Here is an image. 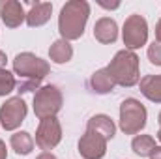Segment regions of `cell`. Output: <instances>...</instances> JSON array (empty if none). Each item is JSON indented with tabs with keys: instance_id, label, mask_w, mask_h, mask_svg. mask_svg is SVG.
Listing matches in <instances>:
<instances>
[{
	"instance_id": "obj_9",
	"label": "cell",
	"mask_w": 161,
	"mask_h": 159,
	"mask_svg": "<svg viewBox=\"0 0 161 159\" xmlns=\"http://www.w3.org/2000/svg\"><path fill=\"white\" fill-rule=\"evenodd\" d=\"M107 139H103L101 135L88 131L80 137L79 140V154L84 159H101L107 154Z\"/></svg>"
},
{
	"instance_id": "obj_2",
	"label": "cell",
	"mask_w": 161,
	"mask_h": 159,
	"mask_svg": "<svg viewBox=\"0 0 161 159\" xmlns=\"http://www.w3.org/2000/svg\"><path fill=\"white\" fill-rule=\"evenodd\" d=\"M105 69L113 77L114 84L124 86V88L135 86L141 79V75H139V56L135 54V51H129V49L118 51Z\"/></svg>"
},
{
	"instance_id": "obj_10",
	"label": "cell",
	"mask_w": 161,
	"mask_h": 159,
	"mask_svg": "<svg viewBox=\"0 0 161 159\" xmlns=\"http://www.w3.org/2000/svg\"><path fill=\"white\" fill-rule=\"evenodd\" d=\"M0 19L8 28L21 26L23 21H26V13L23 9V4L17 0H0Z\"/></svg>"
},
{
	"instance_id": "obj_16",
	"label": "cell",
	"mask_w": 161,
	"mask_h": 159,
	"mask_svg": "<svg viewBox=\"0 0 161 159\" xmlns=\"http://www.w3.org/2000/svg\"><path fill=\"white\" fill-rule=\"evenodd\" d=\"M49 56L54 64H66L73 58V47L69 45V41L56 40L49 49Z\"/></svg>"
},
{
	"instance_id": "obj_7",
	"label": "cell",
	"mask_w": 161,
	"mask_h": 159,
	"mask_svg": "<svg viewBox=\"0 0 161 159\" xmlns=\"http://www.w3.org/2000/svg\"><path fill=\"white\" fill-rule=\"evenodd\" d=\"M26 118V103L21 96L6 99V103L0 107V125L6 131L17 129Z\"/></svg>"
},
{
	"instance_id": "obj_3",
	"label": "cell",
	"mask_w": 161,
	"mask_h": 159,
	"mask_svg": "<svg viewBox=\"0 0 161 159\" xmlns=\"http://www.w3.org/2000/svg\"><path fill=\"white\" fill-rule=\"evenodd\" d=\"M146 125V109L144 105L135 99L127 97L120 105V129L125 135H137Z\"/></svg>"
},
{
	"instance_id": "obj_5",
	"label": "cell",
	"mask_w": 161,
	"mask_h": 159,
	"mask_svg": "<svg viewBox=\"0 0 161 159\" xmlns=\"http://www.w3.org/2000/svg\"><path fill=\"white\" fill-rule=\"evenodd\" d=\"M62 92L54 84H45L34 94V114L40 120L56 116V112L62 109Z\"/></svg>"
},
{
	"instance_id": "obj_28",
	"label": "cell",
	"mask_w": 161,
	"mask_h": 159,
	"mask_svg": "<svg viewBox=\"0 0 161 159\" xmlns=\"http://www.w3.org/2000/svg\"><path fill=\"white\" fill-rule=\"evenodd\" d=\"M158 139H159V142H161V129L158 131Z\"/></svg>"
},
{
	"instance_id": "obj_8",
	"label": "cell",
	"mask_w": 161,
	"mask_h": 159,
	"mask_svg": "<svg viewBox=\"0 0 161 159\" xmlns=\"http://www.w3.org/2000/svg\"><path fill=\"white\" fill-rule=\"evenodd\" d=\"M60 140H62V125L58 118L51 116V118L40 120V125L36 131V146L43 152H49L54 146H58Z\"/></svg>"
},
{
	"instance_id": "obj_29",
	"label": "cell",
	"mask_w": 161,
	"mask_h": 159,
	"mask_svg": "<svg viewBox=\"0 0 161 159\" xmlns=\"http://www.w3.org/2000/svg\"><path fill=\"white\" fill-rule=\"evenodd\" d=\"M158 122H159V127H161V112H159V116H158Z\"/></svg>"
},
{
	"instance_id": "obj_1",
	"label": "cell",
	"mask_w": 161,
	"mask_h": 159,
	"mask_svg": "<svg viewBox=\"0 0 161 159\" xmlns=\"http://www.w3.org/2000/svg\"><path fill=\"white\" fill-rule=\"evenodd\" d=\"M90 15V4L86 0H69L62 6L58 15V32L62 40L73 41L84 34V26Z\"/></svg>"
},
{
	"instance_id": "obj_18",
	"label": "cell",
	"mask_w": 161,
	"mask_h": 159,
	"mask_svg": "<svg viewBox=\"0 0 161 159\" xmlns=\"http://www.w3.org/2000/svg\"><path fill=\"white\" fill-rule=\"evenodd\" d=\"M156 148H158V146H156V140H154V137H150V135H137V137L133 139V142H131V150H133L139 157H150Z\"/></svg>"
},
{
	"instance_id": "obj_25",
	"label": "cell",
	"mask_w": 161,
	"mask_h": 159,
	"mask_svg": "<svg viewBox=\"0 0 161 159\" xmlns=\"http://www.w3.org/2000/svg\"><path fill=\"white\" fill-rule=\"evenodd\" d=\"M156 41L161 43V19L158 21V25H156Z\"/></svg>"
},
{
	"instance_id": "obj_19",
	"label": "cell",
	"mask_w": 161,
	"mask_h": 159,
	"mask_svg": "<svg viewBox=\"0 0 161 159\" xmlns=\"http://www.w3.org/2000/svg\"><path fill=\"white\" fill-rule=\"evenodd\" d=\"M17 88V80L13 77V73H9L8 69L0 68V97L11 94Z\"/></svg>"
},
{
	"instance_id": "obj_13",
	"label": "cell",
	"mask_w": 161,
	"mask_h": 159,
	"mask_svg": "<svg viewBox=\"0 0 161 159\" xmlns=\"http://www.w3.org/2000/svg\"><path fill=\"white\" fill-rule=\"evenodd\" d=\"M86 129H88V131H94V133H97V135H101V137L107 139V140H111V139L114 137V133H116L114 122L111 120V116H107V114H96V116H92V118L88 120Z\"/></svg>"
},
{
	"instance_id": "obj_26",
	"label": "cell",
	"mask_w": 161,
	"mask_h": 159,
	"mask_svg": "<svg viewBox=\"0 0 161 159\" xmlns=\"http://www.w3.org/2000/svg\"><path fill=\"white\" fill-rule=\"evenodd\" d=\"M150 159H161V148L158 146L154 152H152V156H150Z\"/></svg>"
},
{
	"instance_id": "obj_4",
	"label": "cell",
	"mask_w": 161,
	"mask_h": 159,
	"mask_svg": "<svg viewBox=\"0 0 161 159\" xmlns=\"http://www.w3.org/2000/svg\"><path fill=\"white\" fill-rule=\"evenodd\" d=\"M13 71L21 77V80H40L45 79L51 71L47 60L32 52H19L13 58Z\"/></svg>"
},
{
	"instance_id": "obj_14",
	"label": "cell",
	"mask_w": 161,
	"mask_h": 159,
	"mask_svg": "<svg viewBox=\"0 0 161 159\" xmlns=\"http://www.w3.org/2000/svg\"><path fill=\"white\" fill-rule=\"evenodd\" d=\"M141 86V94L154 101V103H161V75H146L139 80Z\"/></svg>"
},
{
	"instance_id": "obj_20",
	"label": "cell",
	"mask_w": 161,
	"mask_h": 159,
	"mask_svg": "<svg viewBox=\"0 0 161 159\" xmlns=\"http://www.w3.org/2000/svg\"><path fill=\"white\" fill-rule=\"evenodd\" d=\"M148 60L154 66H161V43L159 41H154L148 47Z\"/></svg>"
},
{
	"instance_id": "obj_17",
	"label": "cell",
	"mask_w": 161,
	"mask_h": 159,
	"mask_svg": "<svg viewBox=\"0 0 161 159\" xmlns=\"http://www.w3.org/2000/svg\"><path fill=\"white\" fill-rule=\"evenodd\" d=\"M9 144H11V150L19 156H28L32 150H34V139L30 133L26 131H17L11 135L9 139Z\"/></svg>"
},
{
	"instance_id": "obj_27",
	"label": "cell",
	"mask_w": 161,
	"mask_h": 159,
	"mask_svg": "<svg viewBox=\"0 0 161 159\" xmlns=\"http://www.w3.org/2000/svg\"><path fill=\"white\" fill-rule=\"evenodd\" d=\"M6 60H8V58H6V52H4V51H0V68H4V66H6Z\"/></svg>"
},
{
	"instance_id": "obj_11",
	"label": "cell",
	"mask_w": 161,
	"mask_h": 159,
	"mask_svg": "<svg viewBox=\"0 0 161 159\" xmlns=\"http://www.w3.org/2000/svg\"><path fill=\"white\" fill-rule=\"evenodd\" d=\"M94 38L103 43V45H109V43H114L118 38V25L114 19L111 17H101L96 25H94Z\"/></svg>"
},
{
	"instance_id": "obj_22",
	"label": "cell",
	"mask_w": 161,
	"mask_h": 159,
	"mask_svg": "<svg viewBox=\"0 0 161 159\" xmlns=\"http://www.w3.org/2000/svg\"><path fill=\"white\" fill-rule=\"evenodd\" d=\"M97 4L103 6V8H107V9H116V8L120 6V2H111V4H109V2H103V0H97Z\"/></svg>"
},
{
	"instance_id": "obj_6",
	"label": "cell",
	"mask_w": 161,
	"mask_h": 159,
	"mask_svg": "<svg viewBox=\"0 0 161 159\" xmlns=\"http://www.w3.org/2000/svg\"><path fill=\"white\" fill-rule=\"evenodd\" d=\"M122 40H124L125 49H129V51H135V49H141L142 45H146V40H148L146 19L139 13L129 15L122 28Z\"/></svg>"
},
{
	"instance_id": "obj_21",
	"label": "cell",
	"mask_w": 161,
	"mask_h": 159,
	"mask_svg": "<svg viewBox=\"0 0 161 159\" xmlns=\"http://www.w3.org/2000/svg\"><path fill=\"white\" fill-rule=\"evenodd\" d=\"M41 86H40V80H19L17 82V92L19 94H26V92H38Z\"/></svg>"
},
{
	"instance_id": "obj_23",
	"label": "cell",
	"mask_w": 161,
	"mask_h": 159,
	"mask_svg": "<svg viewBox=\"0 0 161 159\" xmlns=\"http://www.w3.org/2000/svg\"><path fill=\"white\" fill-rule=\"evenodd\" d=\"M0 159H8V150H6V142L0 140Z\"/></svg>"
},
{
	"instance_id": "obj_24",
	"label": "cell",
	"mask_w": 161,
	"mask_h": 159,
	"mask_svg": "<svg viewBox=\"0 0 161 159\" xmlns=\"http://www.w3.org/2000/svg\"><path fill=\"white\" fill-rule=\"evenodd\" d=\"M36 159H56V156H54V154H51V152H43V154H40Z\"/></svg>"
},
{
	"instance_id": "obj_12",
	"label": "cell",
	"mask_w": 161,
	"mask_h": 159,
	"mask_svg": "<svg viewBox=\"0 0 161 159\" xmlns=\"http://www.w3.org/2000/svg\"><path fill=\"white\" fill-rule=\"evenodd\" d=\"M51 13H53V4L51 2H36V4H30V9L26 13V25L30 28L43 26L51 19Z\"/></svg>"
},
{
	"instance_id": "obj_15",
	"label": "cell",
	"mask_w": 161,
	"mask_h": 159,
	"mask_svg": "<svg viewBox=\"0 0 161 159\" xmlns=\"http://www.w3.org/2000/svg\"><path fill=\"white\" fill-rule=\"evenodd\" d=\"M88 86H90V90L96 92V94H109V92L114 90L116 84H114L113 77L109 75V71L103 68V69H97V71L90 77Z\"/></svg>"
}]
</instances>
